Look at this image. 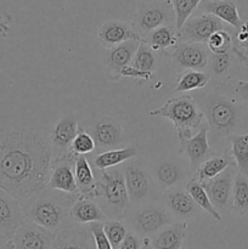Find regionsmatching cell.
<instances>
[{"instance_id": "obj_24", "label": "cell", "mask_w": 248, "mask_h": 249, "mask_svg": "<svg viewBox=\"0 0 248 249\" xmlns=\"http://www.w3.org/2000/svg\"><path fill=\"white\" fill-rule=\"evenodd\" d=\"M139 44H140V40H128L114 48L108 49V53H107L108 71L111 74L114 75L116 79L119 78L121 71L131 63L139 48Z\"/></svg>"}, {"instance_id": "obj_32", "label": "cell", "mask_w": 248, "mask_h": 249, "mask_svg": "<svg viewBox=\"0 0 248 249\" xmlns=\"http://www.w3.org/2000/svg\"><path fill=\"white\" fill-rule=\"evenodd\" d=\"M211 75L202 71L186 70L177 78V85L174 88V92L182 94V92L191 91V90L203 89L208 84Z\"/></svg>"}, {"instance_id": "obj_26", "label": "cell", "mask_w": 248, "mask_h": 249, "mask_svg": "<svg viewBox=\"0 0 248 249\" xmlns=\"http://www.w3.org/2000/svg\"><path fill=\"white\" fill-rule=\"evenodd\" d=\"M155 53L167 55L169 49L175 48L179 44V33L173 26H163L155 29L142 39Z\"/></svg>"}, {"instance_id": "obj_19", "label": "cell", "mask_w": 248, "mask_h": 249, "mask_svg": "<svg viewBox=\"0 0 248 249\" xmlns=\"http://www.w3.org/2000/svg\"><path fill=\"white\" fill-rule=\"evenodd\" d=\"M165 203H167L172 215L174 218L181 219L182 221H185L186 219L195 218L197 215L198 207L196 206L186 189L173 187V189L168 190L165 192Z\"/></svg>"}, {"instance_id": "obj_6", "label": "cell", "mask_w": 248, "mask_h": 249, "mask_svg": "<svg viewBox=\"0 0 248 249\" xmlns=\"http://www.w3.org/2000/svg\"><path fill=\"white\" fill-rule=\"evenodd\" d=\"M100 180H97L99 198L104 199L114 213H124L129 208L130 199L126 191L123 170L117 168L100 170Z\"/></svg>"}, {"instance_id": "obj_48", "label": "cell", "mask_w": 248, "mask_h": 249, "mask_svg": "<svg viewBox=\"0 0 248 249\" xmlns=\"http://www.w3.org/2000/svg\"><path fill=\"white\" fill-rule=\"evenodd\" d=\"M180 249H186V248H184V247H182V248H180Z\"/></svg>"}, {"instance_id": "obj_43", "label": "cell", "mask_w": 248, "mask_h": 249, "mask_svg": "<svg viewBox=\"0 0 248 249\" xmlns=\"http://www.w3.org/2000/svg\"><path fill=\"white\" fill-rule=\"evenodd\" d=\"M119 77H129V78H136V79H143V80H150L153 77V72H143V71L136 70L133 66L129 65L124 67L123 70L119 73Z\"/></svg>"}, {"instance_id": "obj_13", "label": "cell", "mask_w": 248, "mask_h": 249, "mask_svg": "<svg viewBox=\"0 0 248 249\" xmlns=\"http://www.w3.org/2000/svg\"><path fill=\"white\" fill-rule=\"evenodd\" d=\"M124 180L126 191L131 203H140L148 196L151 190V180L146 168L141 160H130L125 164Z\"/></svg>"}, {"instance_id": "obj_35", "label": "cell", "mask_w": 248, "mask_h": 249, "mask_svg": "<svg viewBox=\"0 0 248 249\" xmlns=\"http://www.w3.org/2000/svg\"><path fill=\"white\" fill-rule=\"evenodd\" d=\"M131 66L136 70L143 71V72H152L156 66V55L155 51L143 43L142 40L139 44V48L136 50L135 56L131 61Z\"/></svg>"}, {"instance_id": "obj_12", "label": "cell", "mask_w": 248, "mask_h": 249, "mask_svg": "<svg viewBox=\"0 0 248 249\" xmlns=\"http://www.w3.org/2000/svg\"><path fill=\"white\" fill-rule=\"evenodd\" d=\"M26 220L21 202L0 189V235L11 240L17 229Z\"/></svg>"}, {"instance_id": "obj_33", "label": "cell", "mask_w": 248, "mask_h": 249, "mask_svg": "<svg viewBox=\"0 0 248 249\" xmlns=\"http://www.w3.org/2000/svg\"><path fill=\"white\" fill-rule=\"evenodd\" d=\"M156 177L164 189H173L182 179V173L179 165L172 162H162L156 168Z\"/></svg>"}, {"instance_id": "obj_16", "label": "cell", "mask_w": 248, "mask_h": 249, "mask_svg": "<svg viewBox=\"0 0 248 249\" xmlns=\"http://www.w3.org/2000/svg\"><path fill=\"white\" fill-rule=\"evenodd\" d=\"M53 249H96L94 238L89 226L72 225L67 226L57 232Z\"/></svg>"}, {"instance_id": "obj_39", "label": "cell", "mask_w": 248, "mask_h": 249, "mask_svg": "<svg viewBox=\"0 0 248 249\" xmlns=\"http://www.w3.org/2000/svg\"><path fill=\"white\" fill-rule=\"evenodd\" d=\"M232 50L243 62L248 63V21L242 22L240 28L236 29Z\"/></svg>"}, {"instance_id": "obj_47", "label": "cell", "mask_w": 248, "mask_h": 249, "mask_svg": "<svg viewBox=\"0 0 248 249\" xmlns=\"http://www.w3.org/2000/svg\"><path fill=\"white\" fill-rule=\"evenodd\" d=\"M0 249H14V247H12V243L11 241H9V242L6 243V245L4 246V247H1Z\"/></svg>"}, {"instance_id": "obj_2", "label": "cell", "mask_w": 248, "mask_h": 249, "mask_svg": "<svg viewBox=\"0 0 248 249\" xmlns=\"http://www.w3.org/2000/svg\"><path fill=\"white\" fill-rule=\"evenodd\" d=\"M43 192L23 204L27 220L53 232H60L72 225L70 209L78 197L71 195L62 197L57 191L50 190L44 195Z\"/></svg>"}, {"instance_id": "obj_7", "label": "cell", "mask_w": 248, "mask_h": 249, "mask_svg": "<svg viewBox=\"0 0 248 249\" xmlns=\"http://www.w3.org/2000/svg\"><path fill=\"white\" fill-rule=\"evenodd\" d=\"M174 223V216L164 208L158 206H145L133 214L130 225L133 232L140 237H150L164 226Z\"/></svg>"}, {"instance_id": "obj_8", "label": "cell", "mask_w": 248, "mask_h": 249, "mask_svg": "<svg viewBox=\"0 0 248 249\" xmlns=\"http://www.w3.org/2000/svg\"><path fill=\"white\" fill-rule=\"evenodd\" d=\"M74 156L70 151L67 155L58 157L55 164H51L48 190L80 197L75 181Z\"/></svg>"}, {"instance_id": "obj_42", "label": "cell", "mask_w": 248, "mask_h": 249, "mask_svg": "<svg viewBox=\"0 0 248 249\" xmlns=\"http://www.w3.org/2000/svg\"><path fill=\"white\" fill-rule=\"evenodd\" d=\"M143 245V238L136 235L133 231H128L118 249H141Z\"/></svg>"}, {"instance_id": "obj_23", "label": "cell", "mask_w": 248, "mask_h": 249, "mask_svg": "<svg viewBox=\"0 0 248 249\" xmlns=\"http://www.w3.org/2000/svg\"><path fill=\"white\" fill-rule=\"evenodd\" d=\"M74 174L78 191L80 197L96 199L99 198L97 180L85 156H74Z\"/></svg>"}, {"instance_id": "obj_18", "label": "cell", "mask_w": 248, "mask_h": 249, "mask_svg": "<svg viewBox=\"0 0 248 249\" xmlns=\"http://www.w3.org/2000/svg\"><path fill=\"white\" fill-rule=\"evenodd\" d=\"M71 221L75 225H89L92 223H105L107 219L99 204L91 198L78 197L70 209Z\"/></svg>"}, {"instance_id": "obj_41", "label": "cell", "mask_w": 248, "mask_h": 249, "mask_svg": "<svg viewBox=\"0 0 248 249\" xmlns=\"http://www.w3.org/2000/svg\"><path fill=\"white\" fill-rule=\"evenodd\" d=\"M209 62H211V67L214 74L221 75L230 68V55L229 53H220V55L213 53L212 57L209 58Z\"/></svg>"}, {"instance_id": "obj_5", "label": "cell", "mask_w": 248, "mask_h": 249, "mask_svg": "<svg viewBox=\"0 0 248 249\" xmlns=\"http://www.w3.org/2000/svg\"><path fill=\"white\" fill-rule=\"evenodd\" d=\"M175 24V14L170 0L164 1L141 2L138 6L134 16V23L131 24L134 31L141 39L155 29L163 26Z\"/></svg>"}, {"instance_id": "obj_44", "label": "cell", "mask_w": 248, "mask_h": 249, "mask_svg": "<svg viewBox=\"0 0 248 249\" xmlns=\"http://www.w3.org/2000/svg\"><path fill=\"white\" fill-rule=\"evenodd\" d=\"M235 94L238 99L248 104V80H236Z\"/></svg>"}, {"instance_id": "obj_3", "label": "cell", "mask_w": 248, "mask_h": 249, "mask_svg": "<svg viewBox=\"0 0 248 249\" xmlns=\"http://www.w3.org/2000/svg\"><path fill=\"white\" fill-rule=\"evenodd\" d=\"M150 116L160 117L172 122L180 142L192 138L194 131L206 123L204 114L196 99L186 94L169 97L159 108L150 111Z\"/></svg>"}, {"instance_id": "obj_45", "label": "cell", "mask_w": 248, "mask_h": 249, "mask_svg": "<svg viewBox=\"0 0 248 249\" xmlns=\"http://www.w3.org/2000/svg\"><path fill=\"white\" fill-rule=\"evenodd\" d=\"M141 249H153L152 246H151L150 237L143 238V245H142V248H141Z\"/></svg>"}, {"instance_id": "obj_38", "label": "cell", "mask_w": 248, "mask_h": 249, "mask_svg": "<svg viewBox=\"0 0 248 249\" xmlns=\"http://www.w3.org/2000/svg\"><path fill=\"white\" fill-rule=\"evenodd\" d=\"M95 147H96V145H95L94 139L90 135L89 131H84L79 129L77 136H75L72 145H71L70 151L75 156H85L88 153L92 152Z\"/></svg>"}, {"instance_id": "obj_37", "label": "cell", "mask_w": 248, "mask_h": 249, "mask_svg": "<svg viewBox=\"0 0 248 249\" xmlns=\"http://www.w3.org/2000/svg\"><path fill=\"white\" fill-rule=\"evenodd\" d=\"M104 231L106 237L108 238L112 248L118 249L124 237L128 233L126 226L119 220H106L104 223Z\"/></svg>"}, {"instance_id": "obj_27", "label": "cell", "mask_w": 248, "mask_h": 249, "mask_svg": "<svg viewBox=\"0 0 248 249\" xmlns=\"http://www.w3.org/2000/svg\"><path fill=\"white\" fill-rule=\"evenodd\" d=\"M139 153H140V148L138 146H130V147L118 148V150H108L95 157L94 164L99 170L111 169L121 163L128 162V160L138 157Z\"/></svg>"}, {"instance_id": "obj_34", "label": "cell", "mask_w": 248, "mask_h": 249, "mask_svg": "<svg viewBox=\"0 0 248 249\" xmlns=\"http://www.w3.org/2000/svg\"><path fill=\"white\" fill-rule=\"evenodd\" d=\"M202 1L203 0H170L175 14V28L177 33Z\"/></svg>"}, {"instance_id": "obj_30", "label": "cell", "mask_w": 248, "mask_h": 249, "mask_svg": "<svg viewBox=\"0 0 248 249\" xmlns=\"http://www.w3.org/2000/svg\"><path fill=\"white\" fill-rule=\"evenodd\" d=\"M226 139L231 143V157L237 172L248 177V134H231Z\"/></svg>"}, {"instance_id": "obj_46", "label": "cell", "mask_w": 248, "mask_h": 249, "mask_svg": "<svg viewBox=\"0 0 248 249\" xmlns=\"http://www.w3.org/2000/svg\"><path fill=\"white\" fill-rule=\"evenodd\" d=\"M9 241L10 240H7L6 237H4V236H2V235H0V248L4 247V246L6 245V243L9 242Z\"/></svg>"}, {"instance_id": "obj_36", "label": "cell", "mask_w": 248, "mask_h": 249, "mask_svg": "<svg viewBox=\"0 0 248 249\" xmlns=\"http://www.w3.org/2000/svg\"><path fill=\"white\" fill-rule=\"evenodd\" d=\"M207 48L212 51V53L220 55V53H229L232 49V36L228 31H218L211 36L207 41Z\"/></svg>"}, {"instance_id": "obj_1", "label": "cell", "mask_w": 248, "mask_h": 249, "mask_svg": "<svg viewBox=\"0 0 248 249\" xmlns=\"http://www.w3.org/2000/svg\"><path fill=\"white\" fill-rule=\"evenodd\" d=\"M50 145L34 133L10 131L0 140V189L23 206L48 186Z\"/></svg>"}, {"instance_id": "obj_20", "label": "cell", "mask_w": 248, "mask_h": 249, "mask_svg": "<svg viewBox=\"0 0 248 249\" xmlns=\"http://www.w3.org/2000/svg\"><path fill=\"white\" fill-rule=\"evenodd\" d=\"M89 134L94 139L96 147L113 148L123 141L122 126L109 118H102L96 122L89 129Z\"/></svg>"}, {"instance_id": "obj_10", "label": "cell", "mask_w": 248, "mask_h": 249, "mask_svg": "<svg viewBox=\"0 0 248 249\" xmlns=\"http://www.w3.org/2000/svg\"><path fill=\"white\" fill-rule=\"evenodd\" d=\"M57 232H53L26 220L11 238L14 249H53Z\"/></svg>"}, {"instance_id": "obj_11", "label": "cell", "mask_w": 248, "mask_h": 249, "mask_svg": "<svg viewBox=\"0 0 248 249\" xmlns=\"http://www.w3.org/2000/svg\"><path fill=\"white\" fill-rule=\"evenodd\" d=\"M236 175V165L226 168L223 173L208 181L201 182L208 194L212 203L218 211H228L231 208L232 201V187Z\"/></svg>"}, {"instance_id": "obj_9", "label": "cell", "mask_w": 248, "mask_h": 249, "mask_svg": "<svg viewBox=\"0 0 248 249\" xmlns=\"http://www.w3.org/2000/svg\"><path fill=\"white\" fill-rule=\"evenodd\" d=\"M225 29V24L218 17L209 14L190 17L179 32L180 43L204 44L211 36L218 31Z\"/></svg>"}, {"instance_id": "obj_29", "label": "cell", "mask_w": 248, "mask_h": 249, "mask_svg": "<svg viewBox=\"0 0 248 249\" xmlns=\"http://www.w3.org/2000/svg\"><path fill=\"white\" fill-rule=\"evenodd\" d=\"M231 211L237 216L248 214V177L238 172L233 180Z\"/></svg>"}, {"instance_id": "obj_28", "label": "cell", "mask_w": 248, "mask_h": 249, "mask_svg": "<svg viewBox=\"0 0 248 249\" xmlns=\"http://www.w3.org/2000/svg\"><path fill=\"white\" fill-rule=\"evenodd\" d=\"M232 164H235V162H233V160L230 156H213V157L207 158L206 160H203L198 165L194 178L198 180L199 182L208 181V180L218 177L220 173H223L226 168H229Z\"/></svg>"}, {"instance_id": "obj_25", "label": "cell", "mask_w": 248, "mask_h": 249, "mask_svg": "<svg viewBox=\"0 0 248 249\" xmlns=\"http://www.w3.org/2000/svg\"><path fill=\"white\" fill-rule=\"evenodd\" d=\"M79 131L77 118L74 116H65L55 124L51 131V141L58 151H70L73 140Z\"/></svg>"}, {"instance_id": "obj_4", "label": "cell", "mask_w": 248, "mask_h": 249, "mask_svg": "<svg viewBox=\"0 0 248 249\" xmlns=\"http://www.w3.org/2000/svg\"><path fill=\"white\" fill-rule=\"evenodd\" d=\"M198 106L213 135L228 138L232 134L240 119V108L233 100L211 92L204 95L202 105Z\"/></svg>"}, {"instance_id": "obj_15", "label": "cell", "mask_w": 248, "mask_h": 249, "mask_svg": "<svg viewBox=\"0 0 248 249\" xmlns=\"http://www.w3.org/2000/svg\"><path fill=\"white\" fill-rule=\"evenodd\" d=\"M97 39L106 49H112L128 40H142L131 24L122 21L105 22L99 28Z\"/></svg>"}, {"instance_id": "obj_21", "label": "cell", "mask_w": 248, "mask_h": 249, "mask_svg": "<svg viewBox=\"0 0 248 249\" xmlns=\"http://www.w3.org/2000/svg\"><path fill=\"white\" fill-rule=\"evenodd\" d=\"M186 221H177V223L170 224V225L164 226L157 233H155L153 237H150L151 246L153 249L182 248V243L186 237Z\"/></svg>"}, {"instance_id": "obj_14", "label": "cell", "mask_w": 248, "mask_h": 249, "mask_svg": "<svg viewBox=\"0 0 248 249\" xmlns=\"http://www.w3.org/2000/svg\"><path fill=\"white\" fill-rule=\"evenodd\" d=\"M173 61L185 70L201 71L208 65L207 46L198 43H179L172 53Z\"/></svg>"}, {"instance_id": "obj_40", "label": "cell", "mask_w": 248, "mask_h": 249, "mask_svg": "<svg viewBox=\"0 0 248 249\" xmlns=\"http://www.w3.org/2000/svg\"><path fill=\"white\" fill-rule=\"evenodd\" d=\"M90 232H91L92 238L95 242V248L96 249H113L108 238L106 237L104 231V223H92L89 224Z\"/></svg>"}, {"instance_id": "obj_17", "label": "cell", "mask_w": 248, "mask_h": 249, "mask_svg": "<svg viewBox=\"0 0 248 249\" xmlns=\"http://www.w3.org/2000/svg\"><path fill=\"white\" fill-rule=\"evenodd\" d=\"M208 133L209 126L206 122L198 129V133L195 134L189 140L180 142L179 153H184L186 156L191 167H194L195 169H197L198 165L203 160H206L209 152H211V147H209L208 142Z\"/></svg>"}, {"instance_id": "obj_31", "label": "cell", "mask_w": 248, "mask_h": 249, "mask_svg": "<svg viewBox=\"0 0 248 249\" xmlns=\"http://www.w3.org/2000/svg\"><path fill=\"white\" fill-rule=\"evenodd\" d=\"M185 189L189 192L190 196L192 197V199H194V202L196 203V206L198 207V208L206 211L207 213H208L212 218L215 219L216 221L223 220L220 212L213 206L208 194H207V191L204 190L203 185H202L198 180L192 178V179L186 184V187H185Z\"/></svg>"}, {"instance_id": "obj_22", "label": "cell", "mask_w": 248, "mask_h": 249, "mask_svg": "<svg viewBox=\"0 0 248 249\" xmlns=\"http://www.w3.org/2000/svg\"><path fill=\"white\" fill-rule=\"evenodd\" d=\"M198 7L201 11L218 17L235 29H238L242 24L235 0H203Z\"/></svg>"}]
</instances>
